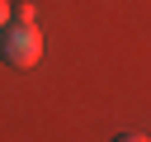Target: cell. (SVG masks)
<instances>
[{
	"mask_svg": "<svg viewBox=\"0 0 151 142\" xmlns=\"http://www.w3.org/2000/svg\"><path fill=\"white\" fill-rule=\"evenodd\" d=\"M0 33H5V38H0V57H5L9 66H33V62H38V52H42V33H38V28H19V24L9 28V24H5Z\"/></svg>",
	"mask_w": 151,
	"mask_h": 142,
	"instance_id": "1",
	"label": "cell"
},
{
	"mask_svg": "<svg viewBox=\"0 0 151 142\" xmlns=\"http://www.w3.org/2000/svg\"><path fill=\"white\" fill-rule=\"evenodd\" d=\"M9 19H14L19 28H33V24H38V9H33V5H14V9H9Z\"/></svg>",
	"mask_w": 151,
	"mask_h": 142,
	"instance_id": "2",
	"label": "cell"
},
{
	"mask_svg": "<svg viewBox=\"0 0 151 142\" xmlns=\"http://www.w3.org/2000/svg\"><path fill=\"white\" fill-rule=\"evenodd\" d=\"M113 142H146V137H142V133H118Z\"/></svg>",
	"mask_w": 151,
	"mask_h": 142,
	"instance_id": "3",
	"label": "cell"
},
{
	"mask_svg": "<svg viewBox=\"0 0 151 142\" xmlns=\"http://www.w3.org/2000/svg\"><path fill=\"white\" fill-rule=\"evenodd\" d=\"M9 24V0H0V28Z\"/></svg>",
	"mask_w": 151,
	"mask_h": 142,
	"instance_id": "4",
	"label": "cell"
}]
</instances>
